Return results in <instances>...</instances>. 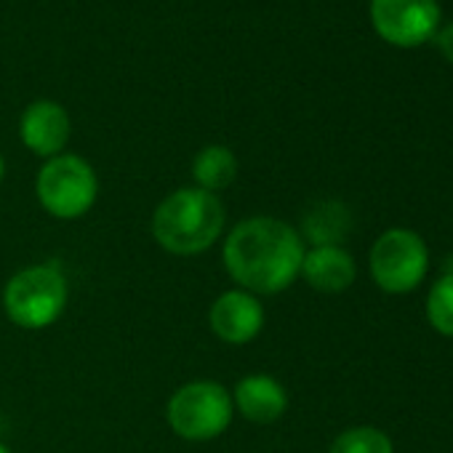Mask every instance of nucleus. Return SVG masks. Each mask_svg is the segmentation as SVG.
<instances>
[{"label": "nucleus", "instance_id": "nucleus-1", "mask_svg": "<svg viewBox=\"0 0 453 453\" xmlns=\"http://www.w3.org/2000/svg\"><path fill=\"white\" fill-rule=\"evenodd\" d=\"M302 259V235L273 216L243 219L224 241V267L249 294L286 291L299 278Z\"/></svg>", "mask_w": 453, "mask_h": 453}, {"label": "nucleus", "instance_id": "nucleus-2", "mask_svg": "<svg viewBox=\"0 0 453 453\" xmlns=\"http://www.w3.org/2000/svg\"><path fill=\"white\" fill-rule=\"evenodd\" d=\"M224 219L226 213L219 195L200 187H184L155 208L152 235L168 254L195 257L221 238Z\"/></svg>", "mask_w": 453, "mask_h": 453}, {"label": "nucleus", "instance_id": "nucleus-3", "mask_svg": "<svg viewBox=\"0 0 453 453\" xmlns=\"http://www.w3.org/2000/svg\"><path fill=\"white\" fill-rule=\"evenodd\" d=\"M12 323L41 331L57 323L67 307V278L57 265H33L19 270L4 294Z\"/></svg>", "mask_w": 453, "mask_h": 453}, {"label": "nucleus", "instance_id": "nucleus-4", "mask_svg": "<svg viewBox=\"0 0 453 453\" xmlns=\"http://www.w3.org/2000/svg\"><path fill=\"white\" fill-rule=\"evenodd\" d=\"M235 403L219 381H189L179 387L168 405L165 418L168 426L184 440H213L233 424Z\"/></svg>", "mask_w": 453, "mask_h": 453}, {"label": "nucleus", "instance_id": "nucleus-5", "mask_svg": "<svg viewBox=\"0 0 453 453\" xmlns=\"http://www.w3.org/2000/svg\"><path fill=\"white\" fill-rule=\"evenodd\" d=\"M41 205L57 219H81L91 211L99 195L94 168L81 155H57L43 163L35 181Z\"/></svg>", "mask_w": 453, "mask_h": 453}, {"label": "nucleus", "instance_id": "nucleus-6", "mask_svg": "<svg viewBox=\"0 0 453 453\" xmlns=\"http://www.w3.org/2000/svg\"><path fill=\"white\" fill-rule=\"evenodd\" d=\"M429 267L424 241L411 230H387L371 249V275L387 294L413 291Z\"/></svg>", "mask_w": 453, "mask_h": 453}, {"label": "nucleus", "instance_id": "nucleus-7", "mask_svg": "<svg viewBox=\"0 0 453 453\" xmlns=\"http://www.w3.org/2000/svg\"><path fill=\"white\" fill-rule=\"evenodd\" d=\"M371 22L387 43L411 49L437 33L440 6L437 0H371Z\"/></svg>", "mask_w": 453, "mask_h": 453}, {"label": "nucleus", "instance_id": "nucleus-8", "mask_svg": "<svg viewBox=\"0 0 453 453\" xmlns=\"http://www.w3.org/2000/svg\"><path fill=\"white\" fill-rule=\"evenodd\" d=\"M211 331L226 344H249L265 328V307L249 291H226L221 294L208 312Z\"/></svg>", "mask_w": 453, "mask_h": 453}, {"label": "nucleus", "instance_id": "nucleus-9", "mask_svg": "<svg viewBox=\"0 0 453 453\" xmlns=\"http://www.w3.org/2000/svg\"><path fill=\"white\" fill-rule=\"evenodd\" d=\"M19 136L25 147L41 157H57L70 139V115L59 102L38 99L33 102L19 120Z\"/></svg>", "mask_w": 453, "mask_h": 453}, {"label": "nucleus", "instance_id": "nucleus-10", "mask_svg": "<svg viewBox=\"0 0 453 453\" xmlns=\"http://www.w3.org/2000/svg\"><path fill=\"white\" fill-rule=\"evenodd\" d=\"M233 403L254 424H273L288 408V395L283 384L267 373H251L238 381L233 392Z\"/></svg>", "mask_w": 453, "mask_h": 453}, {"label": "nucleus", "instance_id": "nucleus-11", "mask_svg": "<svg viewBox=\"0 0 453 453\" xmlns=\"http://www.w3.org/2000/svg\"><path fill=\"white\" fill-rule=\"evenodd\" d=\"M299 275L315 291L339 294L355 283L357 267H355V259L342 246H315L312 251H304Z\"/></svg>", "mask_w": 453, "mask_h": 453}, {"label": "nucleus", "instance_id": "nucleus-12", "mask_svg": "<svg viewBox=\"0 0 453 453\" xmlns=\"http://www.w3.org/2000/svg\"><path fill=\"white\" fill-rule=\"evenodd\" d=\"M238 176V157L230 147L211 144L200 150L192 160V179L205 192H221L226 189Z\"/></svg>", "mask_w": 453, "mask_h": 453}, {"label": "nucleus", "instance_id": "nucleus-13", "mask_svg": "<svg viewBox=\"0 0 453 453\" xmlns=\"http://www.w3.org/2000/svg\"><path fill=\"white\" fill-rule=\"evenodd\" d=\"M304 230L315 246H339V241L349 230V213L339 203H320L307 216Z\"/></svg>", "mask_w": 453, "mask_h": 453}, {"label": "nucleus", "instance_id": "nucleus-14", "mask_svg": "<svg viewBox=\"0 0 453 453\" xmlns=\"http://www.w3.org/2000/svg\"><path fill=\"white\" fill-rule=\"evenodd\" d=\"M328 453H392V440L376 426H352L334 440Z\"/></svg>", "mask_w": 453, "mask_h": 453}, {"label": "nucleus", "instance_id": "nucleus-15", "mask_svg": "<svg viewBox=\"0 0 453 453\" xmlns=\"http://www.w3.org/2000/svg\"><path fill=\"white\" fill-rule=\"evenodd\" d=\"M426 318L442 336H453V275H442L426 296Z\"/></svg>", "mask_w": 453, "mask_h": 453}, {"label": "nucleus", "instance_id": "nucleus-16", "mask_svg": "<svg viewBox=\"0 0 453 453\" xmlns=\"http://www.w3.org/2000/svg\"><path fill=\"white\" fill-rule=\"evenodd\" d=\"M432 38H434V43H437L440 54L453 65V22H450V25H445V27H442L440 33H434Z\"/></svg>", "mask_w": 453, "mask_h": 453}, {"label": "nucleus", "instance_id": "nucleus-17", "mask_svg": "<svg viewBox=\"0 0 453 453\" xmlns=\"http://www.w3.org/2000/svg\"><path fill=\"white\" fill-rule=\"evenodd\" d=\"M4 173H6V163H4V155H0V181H4Z\"/></svg>", "mask_w": 453, "mask_h": 453}, {"label": "nucleus", "instance_id": "nucleus-18", "mask_svg": "<svg viewBox=\"0 0 453 453\" xmlns=\"http://www.w3.org/2000/svg\"><path fill=\"white\" fill-rule=\"evenodd\" d=\"M0 453H12V450H9V448H6L4 442H0Z\"/></svg>", "mask_w": 453, "mask_h": 453}]
</instances>
